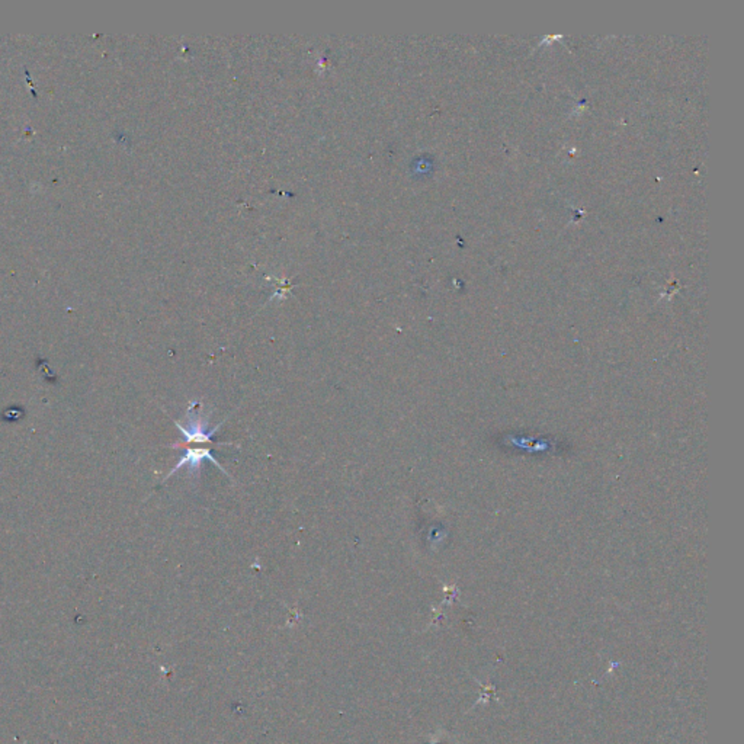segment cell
<instances>
[{
	"instance_id": "obj_2",
	"label": "cell",
	"mask_w": 744,
	"mask_h": 744,
	"mask_svg": "<svg viewBox=\"0 0 744 744\" xmlns=\"http://www.w3.org/2000/svg\"><path fill=\"white\" fill-rule=\"evenodd\" d=\"M204 461H209L214 465H217L223 474H227L226 469L219 464V461L215 460V457H212V454H211V451H209L208 448H186V453L184 454V457H181L178 464H176L172 468V471L166 476L165 480L172 477L174 473H178L182 467H188V473H189L191 477H197L198 478L200 477V471H201V465H202Z\"/></svg>"
},
{
	"instance_id": "obj_1",
	"label": "cell",
	"mask_w": 744,
	"mask_h": 744,
	"mask_svg": "<svg viewBox=\"0 0 744 744\" xmlns=\"http://www.w3.org/2000/svg\"><path fill=\"white\" fill-rule=\"evenodd\" d=\"M197 404H198L197 401H191L189 403L185 422H181V423L174 422L176 427H178L181 432L184 434V442L174 443L173 448L189 445L192 442H195V443H207V442H209V443H215V445H221V443H217V442L212 441V435L217 432V430L220 429V426L223 423H220L219 426H215V427L208 430V415L193 412V407L197 406Z\"/></svg>"
}]
</instances>
